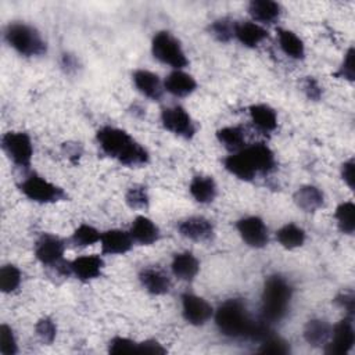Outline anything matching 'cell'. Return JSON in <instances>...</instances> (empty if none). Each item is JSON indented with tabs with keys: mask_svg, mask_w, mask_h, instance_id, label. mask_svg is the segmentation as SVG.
Returning <instances> with one entry per match:
<instances>
[{
	"mask_svg": "<svg viewBox=\"0 0 355 355\" xmlns=\"http://www.w3.org/2000/svg\"><path fill=\"white\" fill-rule=\"evenodd\" d=\"M218 331L229 338L259 341L272 326L262 319L254 320L241 298L225 300L215 311L214 318Z\"/></svg>",
	"mask_w": 355,
	"mask_h": 355,
	"instance_id": "obj_1",
	"label": "cell"
},
{
	"mask_svg": "<svg viewBox=\"0 0 355 355\" xmlns=\"http://www.w3.org/2000/svg\"><path fill=\"white\" fill-rule=\"evenodd\" d=\"M225 169L244 182H252L258 176L269 175L276 168V157L266 143L247 144L223 158Z\"/></svg>",
	"mask_w": 355,
	"mask_h": 355,
	"instance_id": "obj_2",
	"label": "cell"
},
{
	"mask_svg": "<svg viewBox=\"0 0 355 355\" xmlns=\"http://www.w3.org/2000/svg\"><path fill=\"white\" fill-rule=\"evenodd\" d=\"M96 141L103 154L125 166L139 168L150 161L147 148L121 128L101 126L96 133Z\"/></svg>",
	"mask_w": 355,
	"mask_h": 355,
	"instance_id": "obj_3",
	"label": "cell"
},
{
	"mask_svg": "<svg viewBox=\"0 0 355 355\" xmlns=\"http://www.w3.org/2000/svg\"><path fill=\"white\" fill-rule=\"evenodd\" d=\"M293 300V286L282 275H270L265 279L261 294V319L273 324L286 318Z\"/></svg>",
	"mask_w": 355,
	"mask_h": 355,
	"instance_id": "obj_4",
	"label": "cell"
},
{
	"mask_svg": "<svg viewBox=\"0 0 355 355\" xmlns=\"http://www.w3.org/2000/svg\"><path fill=\"white\" fill-rule=\"evenodd\" d=\"M6 43L24 57H40L47 51L42 33L26 22H11L4 29Z\"/></svg>",
	"mask_w": 355,
	"mask_h": 355,
	"instance_id": "obj_5",
	"label": "cell"
},
{
	"mask_svg": "<svg viewBox=\"0 0 355 355\" xmlns=\"http://www.w3.org/2000/svg\"><path fill=\"white\" fill-rule=\"evenodd\" d=\"M18 189L28 200L37 204H54L68 198L62 187L36 172L25 173L18 182Z\"/></svg>",
	"mask_w": 355,
	"mask_h": 355,
	"instance_id": "obj_6",
	"label": "cell"
},
{
	"mask_svg": "<svg viewBox=\"0 0 355 355\" xmlns=\"http://www.w3.org/2000/svg\"><path fill=\"white\" fill-rule=\"evenodd\" d=\"M151 54L157 61L173 69H183L189 65L180 42L168 31H159L153 36Z\"/></svg>",
	"mask_w": 355,
	"mask_h": 355,
	"instance_id": "obj_7",
	"label": "cell"
},
{
	"mask_svg": "<svg viewBox=\"0 0 355 355\" xmlns=\"http://www.w3.org/2000/svg\"><path fill=\"white\" fill-rule=\"evenodd\" d=\"M1 150L17 168L29 169L33 157V143L26 132H6L1 136Z\"/></svg>",
	"mask_w": 355,
	"mask_h": 355,
	"instance_id": "obj_8",
	"label": "cell"
},
{
	"mask_svg": "<svg viewBox=\"0 0 355 355\" xmlns=\"http://www.w3.org/2000/svg\"><path fill=\"white\" fill-rule=\"evenodd\" d=\"M159 119H161V123L165 130L171 132L172 135H175L180 139L190 140L196 136L197 126H196L191 115L189 114V111L184 107H182L179 104L164 107L161 110Z\"/></svg>",
	"mask_w": 355,
	"mask_h": 355,
	"instance_id": "obj_9",
	"label": "cell"
},
{
	"mask_svg": "<svg viewBox=\"0 0 355 355\" xmlns=\"http://www.w3.org/2000/svg\"><path fill=\"white\" fill-rule=\"evenodd\" d=\"M67 248V243L57 234L43 233L37 237L33 245L35 258L49 269H53L61 265L64 261V252Z\"/></svg>",
	"mask_w": 355,
	"mask_h": 355,
	"instance_id": "obj_10",
	"label": "cell"
},
{
	"mask_svg": "<svg viewBox=\"0 0 355 355\" xmlns=\"http://www.w3.org/2000/svg\"><path fill=\"white\" fill-rule=\"evenodd\" d=\"M180 305L183 319L191 326H204L214 318L215 309L212 305L205 298L194 293H183L180 297Z\"/></svg>",
	"mask_w": 355,
	"mask_h": 355,
	"instance_id": "obj_11",
	"label": "cell"
},
{
	"mask_svg": "<svg viewBox=\"0 0 355 355\" xmlns=\"http://www.w3.org/2000/svg\"><path fill=\"white\" fill-rule=\"evenodd\" d=\"M236 230L241 240L251 248H263L269 243V230L261 216L247 215L236 222Z\"/></svg>",
	"mask_w": 355,
	"mask_h": 355,
	"instance_id": "obj_12",
	"label": "cell"
},
{
	"mask_svg": "<svg viewBox=\"0 0 355 355\" xmlns=\"http://www.w3.org/2000/svg\"><path fill=\"white\" fill-rule=\"evenodd\" d=\"M355 343L354 318L345 315L340 322L333 324L329 343L323 347L327 354H348Z\"/></svg>",
	"mask_w": 355,
	"mask_h": 355,
	"instance_id": "obj_13",
	"label": "cell"
},
{
	"mask_svg": "<svg viewBox=\"0 0 355 355\" xmlns=\"http://www.w3.org/2000/svg\"><path fill=\"white\" fill-rule=\"evenodd\" d=\"M104 259L97 254H86L76 257L69 262L71 275L79 282L87 283L98 279L104 270Z\"/></svg>",
	"mask_w": 355,
	"mask_h": 355,
	"instance_id": "obj_14",
	"label": "cell"
},
{
	"mask_svg": "<svg viewBox=\"0 0 355 355\" xmlns=\"http://www.w3.org/2000/svg\"><path fill=\"white\" fill-rule=\"evenodd\" d=\"M178 230L180 236L196 243L211 241L215 236L214 225L204 216H189L179 222Z\"/></svg>",
	"mask_w": 355,
	"mask_h": 355,
	"instance_id": "obj_15",
	"label": "cell"
},
{
	"mask_svg": "<svg viewBox=\"0 0 355 355\" xmlns=\"http://www.w3.org/2000/svg\"><path fill=\"white\" fill-rule=\"evenodd\" d=\"M139 280L141 287L151 295H165L172 288L169 275L157 266H148L140 270Z\"/></svg>",
	"mask_w": 355,
	"mask_h": 355,
	"instance_id": "obj_16",
	"label": "cell"
},
{
	"mask_svg": "<svg viewBox=\"0 0 355 355\" xmlns=\"http://www.w3.org/2000/svg\"><path fill=\"white\" fill-rule=\"evenodd\" d=\"M132 80L136 87V90L143 94L144 97L153 100V101H159L164 94V83L159 79V76L148 69H136L132 73Z\"/></svg>",
	"mask_w": 355,
	"mask_h": 355,
	"instance_id": "obj_17",
	"label": "cell"
},
{
	"mask_svg": "<svg viewBox=\"0 0 355 355\" xmlns=\"http://www.w3.org/2000/svg\"><path fill=\"white\" fill-rule=\"evenodd\" d=\"M133 244L129 230L108 229L101 232L100 245L101 252L105 255H123L132 250Z\"/></svg>",
	"mask_w": 355,
	"mask_h": 355,
	"instance_id": "obj_18",
	"label": "cell"
},
{
	"mask_svg": "<svg viewBox=\"0 0 355 355\" xmlns=\"http://www.w3.org/2000/svg\"><path fill=\"white\" fill-rule=\"evenodd\" d=\"M129 234H130L133 243L139 244V245L155 244L161 237L158 225L146 215H137L133 219V222L129 227Z\"/></svg>",
	"mask_w": 355,
	"mask_h": 355,
	"instance_id": "obj_19",
	"label": "cell"
},
{
	"mask_svg": "<svg viewBox=\"0 0 355 355\" xmlns=\"http://www.w3.org/2000/svg\"><path fill=\"white\" fill-rule=\"evenodd\" d=\"M164 90L175 97H187L197 89V80L183 69L171 71L162 80Z\"/></svg>",
	"mask_w": 355,
	"mask_h": 355,
	"instance_id": "obj_20",
	"label": "cell"
},
{
	"mask_svg": "<svg viewBox=\"0 0 355 355\" xmlns=\"http://www.w3.org/2000/svg\"><path fill=\"white\" fill-rule=\"evenodd\" d=\"M171 270L178 280L193 282L200 272V261L190 251L176 252L172 257Z\"/></svg>",
	"mask_w": 355,
	"mask_h": 355,
	"instance_id": "obj_21",
	"label": "cell"
},
{
	"mask_svg": "<svg viewBox=\"0 0 355 355\" xmlns=\"http://www.w3.org/2000/svg\"><path fill=\"white\" fill-rule=\"evenodd\" d=\"M269 33L265 26L254 22V21H243L236 22L234 28V39L240 42L244 47L255 49L258 47L265 39H268Z\"/></svg>",
	"mask_w": 355,
	"mask_h": 355,
	"instance_id": "obj_22",
	"label": "cell"
},
{
	"mask_svg": "<svg viewBox=\"0 0 355 355\" xmlns=\"http://www.w3.org/2000/svg\"><path fill=\"white\" fill-rule=\"evenodd\" d=\"M248 112H250V119L258 132L263 135H269L276 130L277 112L269 104H265V103L252 104L250 105Z\"/></svg>",
	"mask_w": 355,
	"mask_h": 355,
	"instance_id": "obj_23",
	"label": "cell"
},
{
	"mask_svg": "<svg viewBox=\"0 0 355 355\" xmlns=\"http://www.w3.org/2000/svg\"><path fill=\"white\" fill-rule=\"evenodd\" d=\"M248 14L252 21L259 25H269L279 21L282 15V7L273 0H252L248 4Z\"/></svg>",
	"mask_w": 355,
	"mask_h": 355,
	"instance_id": "obj_24",
	"label": "cell"
},
{
	"mask_svg": "<svg viewBox=\"0 0 355 355\" xmlns=\"http://www.w3.org/2000/svg\"><path fill=\"white\" fill-rule=\"evenodd\" d=\"M293 198L295 205L305 212H316L324 205L323 191L313 184H304L298 187Z\"/></svg>",
	"mask_w": 355,
	"mask_h": 355,
	"instance_id": "obj_25",
	"label": "cell"
},
{
	"mask_svg": "<svg viewBox=\"0 0 355 355\" xmlns=\"http://www.w3.org/2000/svg\"><path fill=\"white\" fill-rule=\"evenodd\" d=\"M190 196L200 204H209L218 196V186L212 176L196 175L189 184Z\"/></svg>",
	"mask_w": 355,
	"mask_h": 355,
	"instance_id": "obj_26",
	"label": "cell"
},
{
	"mask_svg": "<svg viewBox=\"0 0 355 355\" xmlns=\"http://www.w3.org/2000/svg\"><path fill=\"white\" fill-rule=\"evenodd\" d=\"M331 327L326 319L315 318L309 319L306 324L304 326V340L311 345V347H324L331 336Z\"/></svg>",
	"mask_w": 355,
	"mask_h": 355,
	"instance_id": "obj_27",
	"label": "cell"
},
{
	"mask_svg": "<svg viewBox=\"0 0 355 355\" xmlns=\"http://www.w3.org/2000/svg\"><path fill=\"white\" fill-rule=\"evenodd\" d=\"M276 33L279 47L287 57L293 60H302L305 57V44L295 32L286 28H279Z\"/></svg>",
	"mask_w": 355,
	"mask_h": 355,
	"instance_id": "obj_28",
	"label": "cell"
},
{
	"mask_svg": "<svg viewBox=\"0 0 355 355\" xmlns=\"http://www.w3.org/2000/svg\"><path fill=\"white\" fill-rule=\"evenodd\" d=\"M276 240L283 248L295 250L304 245L306 240V233L297 223L288 222L279 227V230L276 232Z\"/></svg>",
	"mask_w": 355,
	"mask_h": 355,
	"instance_id": "obj_29",
	"label": "cell"
},
{
	"mask_svg": "<svg viewBox=\"0 0 355 355\" xmlns=\"http://www.w3.org/2000/svg\"><path fill=\"white\" fill-rule=\"evenodd\" d=\"M219 144L229 153H236L245 147V132L241 126H223L216 130Z\"/></svg>",
	"mask_w": 355,
	"mask_h": 355,
	"instance_id": "obj_30",
	"label": "cell"
},
{
	"mask_svg": "<svg viewBox=\"0 0 355 355\" xmlns=\"http://www.w3.org/2000/svg\"><path fill=\"white\" fill-rule=\"evenodd\" d=\"M101 232L90 223H80L69 236L68 241L76 248H85L100 243Z\"/></svg>",
	"mask_w": 355,
	"mask_h": 355,
	"instance_id": "obj_31",
	"label": "cell"
},
{
	"mask_svg": "<svg viewBox=\"0 0 355 355\" xmlns=\"http://www.w3.org/2000/svg\"><path fill=\"white\" fill-rule=\"evenodd\" d=\"M337 227L344 234H354L355 232V204L354 201H343L334 211Z\"/></svg>",
	"mask_w": 355,
	"mask_h": 355,
	"instance_id": "obj_32",
	"label": "cell"
},
{
	"mask_svg": "<svg viewBox=\"0 0 355 355\" xmlns=\"http://www.w3.org/2000/svg\"><path fill=\"white\" fill-rule=\"evenodd\" d=\"M22 283V272L17 265L6 263L0 269V290L4 294L15 293Z\"/></svg>",
	"mask_w": 355,
	"mask_h": 355,
	"instance_id": "obj_33",
	"label": "cell"
},
{
	"mask_svg": "<svg viewBox=\"0 0 355 355\" xmlns=\"http://www.w3.org/2000/svg\"><path fill=\"white\" fill-rule=\"evenodd\" d=\"M125 201L132 209H146L150 204L148 190L144 184H133L125 193Z\"/></svg>",
	"mask_w": 355,
	"mask_h": 355,
	"instance_id": "obj_34",
	"label": "cell"
},
{
	"mask_svg": "<svg viewBox=\"0 0 355 355\" xmlns=\"http://www.w3.org/2000/svg\"><path fill=\"white\" fill-rule=\"evenodd\" d=\"M234 28L236 21L230 18H219L211 22L209 25V33L220 43H227L232 39H234Z\"/></svg>",
	"mask_w": 355,
	"mask_h": 355,
	"instance_id": "obj_35",
	"label": "cell"
},
{
	"mask_svg": "<svg viewBox=\"0 0 355 355\" xmlns=\"http://www.w3.org/2000/svg\"><path fill=\"white\" fill-rule=\"evenodd\" d=\"M259 351L261 352H268V354H287L290 352V345L288 343L273 333L272 330L268 331L259 341Z\"/></svg>",
	"mask_w": 355,
	"mask_h": 355,
	"instance_id": "obj_36",
	"label": "cell"
},
{
	"mask_svg": "<svg viewBox=\"0 0 355 355\" xmlns=\"http://www.w3.org/2000/svg\"><path fill=\"white\" fill-rule=\"evenodd\" d=\"M35 333L44 344H51L57 337V324L50 316H43L35 323Z\"/></svg>",
	"mask_w": 355,
	"mask_h": 355,
	"instance_id": "obj_37",
	"label": "cell"
},
{
	"mask_svg": "<svg viewBox=\"0 0 355 355\" xmlns=\"http://www.w3.org/2000/svg\"><path fill=\"white\" fill-rule=\"evenodd\" d=\"M18 352V341L14 329L3 323L0 326V354L1 355H15Z\"/></svg>",
	"mask_w": 355,
	"mask_h": 355,
	"instance_id": "obj_38",
	"label": "cell"
},
{
	"mask_svg": "<svg viewBox=\"0 0 355 355\" xmlns=\"http://www.w3.org/2000/svg\"><path fill=\"white\" fill-rule=\"evenodd\" d=\"M108 352H111V354L139 352V343L129 337L115 336L108 341Z\"/></svg>",
	"mask_w": 355,
	"mask_h": 355,
	"instance_id": "obj_39",
	"label": "cell"
},
{
	"mask_svg": "<svg viewBox=\"0 0 355 355\" xmlns=\"http://www.w3.org/2000/svg\"><path fill=\"white\" fill-rule=\"evenodd\" d=\"M354 57H355V50L354 47H349L344 55V60L338 69L334 72V76L340 79H345L348 82H354L355 79V67H354Z\"/></svg>",
	"mask_w": 355,
	"mask_h": 355,
	"instance_id": "obj_40",
	"label": "cell"
},
{
	"mask_svg": "<svg viewBox=\"0 0 355 355\" xmlns=\"http://www.w3.org/2000/svg\"><path fill=\"white\" fill-rule=\"evenodd\" d=\"M302 90H304V93L306 94V97L311 98V100H313V101L320 100L322 93H323L322 86H320L319 82H318L315 78H312V76H306V78L304 79V82H302Z\"/></svg>",
	"mask_w": 355,
	"mask_h": 355,
	"instance_id": "obj_41",
	"label": "cell"
},
{
	"mask_svg": "<svg viewBox=\"0 0 355 355\" xmlns=\"http://www.w3.org/2000/svg\"><path fill=\"white\" fill-rule=\"evenodd\" d=\"M354 176H355V162H354V158H349L341 165V179L344 180V183L348 186L349 190H354V182H355Z\"/></svg>",
	"mask_w": 355,
	"mask_h": 355,
	"instance_id": "obj_42",
	"label": "cell"
},
{
	"mask_svg": "<svg viewBox=\"0 0 355 355\" xmlns=\"http://www.w3.org/2000/svg\"><path fill=\"white\" fill-rule=\"evenodd\" d=\"M139 352H144V354H165L166 348L162 347L161 343H158L157 340H144L139 343Z\"/></svg>",
	"mask_w": 355,
	"mask_h": 355,
	"instance_id": "obj_43",
	"label": "cell"
},
{
	"mask_svg": "<svg viewBox=\"0 0 355 355\" xmlns=\"http://www.w3.org/2000/svg\"><path fill=\"white\" fill-rule=\"evenodd\" d=\"M336 304L343 308L347 315H354V304H355V300H354V295L352 294H340L337 298H336Z\"/></svg>",
	"mask_w": 355,
	"mask_h": 355,
	"instance_id": "obj_44",
	"label": "cell"
}]
</instances>
